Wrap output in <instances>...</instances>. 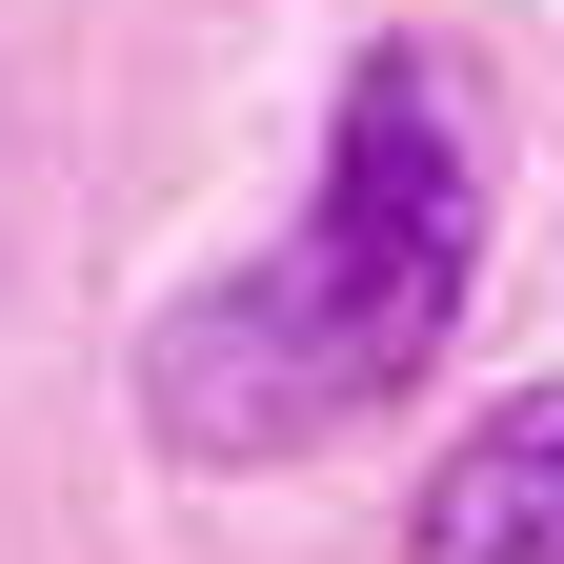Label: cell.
Here are the masks:
<instances>
[{
  "mask_svg": "<svg viewBox=\"0 0 564 564\" xmlns=\"http://www.w3.org/2000/svg\"><path fill=\"white\" fill-rule=\"evenodd\" d=\"M464 282H484V82L444 41H364L343 61V121H323V202L262 262L162 303L141 423L182 464H303V444L383 423L444 364Z\"/></svg>",
  "mask_w": 564,
  "mask_h": 564,
  "instance_id": "6da1fadb",
  "label": "cell"
},
{
  "mask_svg": "<svg viewBox=\"0 0 564 564\" xmlns=\"http://www.w3.org/2000/svg\"><path fill=\"white\" fill-rule=\"evenodd\" d=\"M403 564H564V383H505L444 464H423Z\"/></svg>",
  "mask_w": 564,
  "mask_h": 564,
  "instance_id": "7a4b0ae2",
  "label": "cell"
}]
</instances>
